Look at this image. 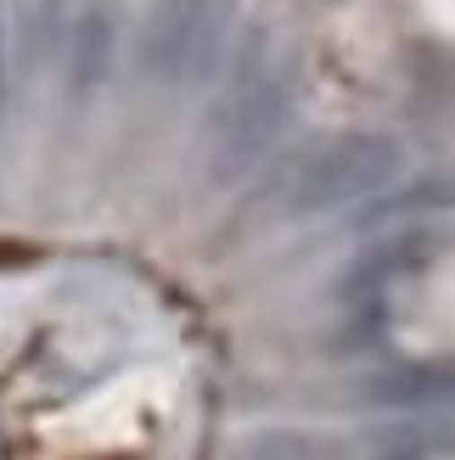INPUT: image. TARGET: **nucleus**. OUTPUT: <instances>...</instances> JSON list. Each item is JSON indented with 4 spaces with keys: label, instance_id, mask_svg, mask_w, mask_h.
Returning a JSON list of instances; mask_svg holds the SVG:
<instances>
[{
    "label": "nucleus",
    "instance_id": "nucleus-1",
    "mask_svg": "<svg viewBox=\"0 0 455 460\" xmlns=\"http://www.w3.org/2000/svg\"><path fill=\"white\" fill-rule=\"evenodd\" d=\"M405 460H411V455H405Z\"/></svg>",
    "mask_w": 455,
    "mask_h": 460
}]
</instances>
